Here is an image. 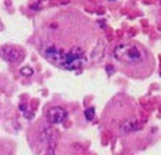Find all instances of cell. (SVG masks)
<instances>
[{"label": "cell", "instance_id": "6da1fadb", "mask_svg": "<svg viewBox=\"0 0 161 155\" xmlns=\"http://www.w3.org/2000/svg\"><path fill=\"white\" fill-rule=\"evenodd\" d=\"M115 62L119 65L121 71L131 78L150 76L154 71V57L145 46L138 42H119L112 51Z\"/></svg>", "mask_w": 161, "mask_h": 155}, {"label": "cell", "instance_id": "277c9868", "mask_svg": "<svg viewBox=\"0 0 161 155\" xmlns=\"http://www.w3.org/2000/svg\"><path fill=\"white\" fill-rule=\"evenodd\" d=\"M20 73L23 75V76L30 78L32 75H33V69H32V67H29V66H25V67H22V69H20Z\"/></svg>", "mask_w": 161, "mask_h": 155}, {"label": "cell", "instance_id": "3957f363", "mask_svg": "<svg viewBox=\"0 0 161 155\" xmlns=\"http://www.w3.org/2000/svg\"><path fill=\"white\" fill-rule=\"evenodd\" d=\"M46 116H47V121H49L50 124L58 125V124H62V122L66 119L68 112L65 111L64 108H60V106H52V108L47 109Z\"/></svg>", "mask_w": 161, "mask_h": 155}, {"label": "cell", "instance_id": "5b68a950", "mask_svg": "<svg viewBox=\"0 0 161 155\" xmlns=\"http://www.w3.org/2000/svg\"><path fill=\"white\" fill-rule=\"evenodd\" d=\"M85 118H86L88 121H92V119L95 118V109L94 108H88L86 111H85Z\"/></svg>", "mask_w": 161, "mask_h": 155}, {"label": "cell", "instance_id": "7a4b0ae2", "mask_svg": "<svg viewBox=\"0 0 161 155\" xmlns=\"http://www.w3.org/2000/svg\"><path fill=\"white\" fill-rule=\"evenodd\" d=\"M0 56L3 57L4 61L10 62V63H17L25 57L23 51L17 46L13 45H4L0 47Z\"/></svg>", "mask_w": 161, "mask_h": 155}]
</instances>
